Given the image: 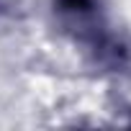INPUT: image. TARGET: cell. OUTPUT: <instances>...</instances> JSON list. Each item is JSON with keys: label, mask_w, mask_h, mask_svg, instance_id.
<instances>
[{"label": "cell", "mask_w": 131, "mask_h": 131, "mask_svg": "<svg viewBox=\"0 0 131 131\" xmlns=\"http://www.w3.org/2000/svg\"><path fill=\"white\" fill-rule=\"evenodd\" d=\"M88 62L105 75H123L131 70V41L126 34L116 31L111 23L93 31L80 41Z\"/></svg>", "instance_id": "cell-1"}, {"label": "cell", "mask_w": 131, "mask_h": 131, "mask_svg": "<svg viewBox=\"0 0 131 131\" xmlns=\"http://www.w3.org/2000/svg\"><path fill=\"white\" fill-rule=\"evenodd\" d=\"M51 16L72 36L75 44L108 23L105 0H49Z\"/></svg>", "instance_id": "cell-2"}, {"label": "cell", "mask_w": 131, "mask_h": 131, "mask_svg": "<svg viewBox=\"0 0 131 131\" xmlns=\"http://www.w3.org/2000/svg\"><path fill=\"white\" fill-rule=\"evenodd\" d=\"M128 126H131V108H128Z\"/></svg>", "instance_id": "cell-3"}]
</instances>
